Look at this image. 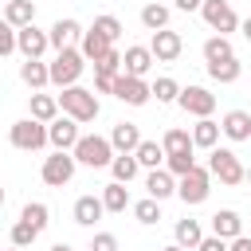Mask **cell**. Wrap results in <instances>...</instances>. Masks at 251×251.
Segmentation results:
<instances>
[{
  "mask_svg": "<svg viewBox=\"0 0 251 251\" xmlns=\"http://www.w3.org/2000/svg\"><path fill=\"white\" fill-rule=\"evenodd\" d=\"M55 98H59V110H63L67 118H75L78 126H86V122H94V118L102 114L98 94L86 90V86H67V90H59Z\"/></svg>",
  "mask_w": 251,
  "mask_h": 251,
  "instance_id": "obj_1",
  "label": "cell"
},
{
  "mask_svg": "<svg viewBox=\"0 0 251 251\" xmlns=\"http://www.w3.org/2000/svg\"><path fill=\"white\" fill-rule=\"evenodd\" d=\"M47 71H51V86L67 90V86H78V75L86 71V59H82L78 47H67V51H55V59L47 63Z\"/></svg>",
  "mask_w": 251,
  "mask_h": 251,
  "instance_id": "obj_2",
  "label": "cell"
},
{
  "mask_svg": "<svg viewBox=\"0 0 251 251\" xmlns=\"http://www.w3.org/2000/svg\"><path fill=\"white\" fill-rule=\"evenodd\" d=\"M71 153H75V161L86 165V169H110V161L118 157L114 145H110V137H98V133H82Z\"/></svg>",
  "mask_w": 251,
  "mask_h": 251,
  "instance_id": "obj_3",
  "label": "cell"
},
{
  "mask_svg": "<svg viewBox=\"0 0 251 251\" xmlns=\"http://www.w3.org/2000/svg\"><path fill=\"white\" fill-rule=\"evenodd\" d=\"M8 141H12V149H20V153H35V149L47 145V126L35 122V118H20V122H12Z\"/></svg>",
  "mask_w": 251,
  "mask_h": 251,
  "instance_id": "obj_4",
  "label": "cell"
},
{
  "mask_svg": "<svg viewBox=\"0 0 251 251\" xmlns=\"http://www.w3.org/2000/svg\"><path fill=\"white\" fill-rule=\"evenodd\" d=\"M208 173H212L220 184H227V188L243 184V176H247V169L239 165V157H235L231 149H220V145L208 153Z\"/></svg>",
  "mask_w": 251,
  "mask_h": 251,
  "instance_id": "obj_5",
  "label": "cell"
},
{
  "mask_svg": "<svg viewBox=\"0 0 251 251\" xmlns=\"http://www.w3.org/2000/svg\"><path fill=\"white\" fill-rule=\"evenodd\" d=\"M75 169H78L75 153H59V149H55L51 157H43V165H39V176H43V184H51V188H63V184H71Z\"/></svg>",
  "mask_w": 251,
  "mask_h": 251,
  "instance_id": "obj_6",
  "label": "cell"
},
{
  "mask_svg": "<svg viewBox=\"0 0 251 251\" xmlns=\"http://www.w3.org/2000/svg\"><path fill=\"white\" fill-rule=\"evenodd\" d=\"M208 192H212V173H208L204 165H196L192 173H184V176L176 180V196H180L184 204H204Z\"/></svg>",
  "mask_w": 251,
  "mask_h": 251,
  "instance_id": "obj_7",
  "label": "cell"
},
{
  "mask_svg": "<svg viewBox=\"0 0 251 251\" xmlns=\"http://www.w3.org/2000/svg\"><path fill=\"white\" fill-rule=\"evenodd\" d=\"M200 16H204V24H208L216 35H227V31L239 27V16H235V8H231L227 0H204V4H200Z\"/></svg>",
  "mask_w": 251,
  "mask_h": 251,
  "instance_id": "obj_8",
  "label": "cell"
},
{
  "mask_svg": "<svg viewBox=\"0 0 251 251\" xmlns=\"http://www.w3.org/2000/svg\"><path fill=\"white\" fill-rule=\"evenodd\" d=\"M114 98L126 102V106H145L153 98V86L145 78H133V75H118L114 78Z\"/></svg>",
  "mask_w": 251,
  "mask_h": 251,
  "instance_id": "obj_9",
  "label": "cell"
},
{
  "mask_svg": "<svg viewBox=\"0 0 251 251\" xmlns=\"http://www.w3.org/2000/svg\"><path fill=\"white\" fill-rule=\"evenodd\" d=\"M176 106H180L184 114H192V118H212V110H216V94L204 90V86H180Z\"/></svg>",
  "mask_w": 251,
  "mask_h": 251,
  "instance_id": "obj_10",
  "label": "cell"
},
{
  "mask_svg": "<svg viewBox=\"0 0 251 251\" xmlns=\"http://www.w3.org/2000/svg\"><path fill=\"white\" fill-rule=\"evenodd\" d=\"M78 137H82V133H78V122H75V118H67V114H63V118H55V122L47 126V145H55L59 153H71V149L78 145Z\"/></svg>",
  "mask_w": 251,
  "mask_h": 251,
  "instance_id": "obj_11",
  "label": "cell"
},
{
  "mask_svg": "<svg viewBox=\"0 0 251 251\" xmlns=\"http://www.w3.org/2000/svg\"><path fill=\"white\" fill-rule=\"evenodd\" d=\"M47 47H51V39H47L43 27L31 24V27H20V31H16V51H20L24 59H43Z\"/></svg>",
  "mask_w": 251,
  "mask_h": 251,
  "instance_id": "obj_12",
  "label": "cell"
},
{
  "mask_svg": "<svg viewBox=\"0 0 251 251\" xmlns=\"http://www.w3.org/2000/svg\"><path fill=\"white\" fill-rule=\"evenodd\" d=\"M149 51H153V59L157 63H173V59H180V51H184V39L176 35V31H153V39H149Z\"/></svg>",
  "mask_w": 251,
  "mask_h": 251,
  "instance_id": "obj_13",
  "label": "cell"
},
{
  "mask_svg": "<svg viewBox=\"0 0 251 251\" xmlns=\"http://www.w3.org/2000/svg\"><path fill=\"white\" fill-rule=\"evenodd\" d=\"M47 39H51L55 51H67V47H75V39L82 43V24L71 20V16H67V20H55V24L47 27Z\"/></svg>",
  "mask_w": 251,
  "mask_h": 251,
  "instance_id": "obj_14",
  "label": "cell"
},
{
  "mask_svg": "<svg viewBox=\"0 0 251 251\" xmlns=\"http://www.w3.org/2000/svg\"><path fill=\"white\" fill-rule=\"evenodd\" d=\"M153 51L149 47H126V55H122V75H133V78H145L149 71H153Z\"/></svg>",
  "mask_w": 251,
  "mask_h": 251,
  "instance_id": "obj_15",
  "label": "cell"
},
{
  "mask_svg": "<svg viewBox=\"0 0 251 251\" xmlns=\"http://www.w3.org/2000/svg\"><path fill=\"white\" fill-rule=\"evenodd\" d=\"M220 129L227 141H251V114L247 110H227L220 118Z\"/></svg>",
  "mask_w": 251,
  "mask_h": 251,
  "instance_id": "obj_16",
  "label": "cell"
},
{
  "mask_svg": "<svg viewBox=\"0 0 251 251\" xmlns=\"http://www.w3.org/2000/svg\"><path fill=\"white\" fill-rule=\"evenodd\" d=\"M71 216H75V224H78V227H94V224L106 216L102 196H78V200H75V208H71Z\"/></svg>",
  "mask_w": 251,
  "mask_h": 251,
  "instance_id": "obj_17",
  "label": "cell"
},
{
  "mask_svg": "<svg viewBox=\"0 0 251 251\" xmlns=\"http://www.w3.org/2000/svg\"><path fill=\"white\" fill-rule=\"evenodd\" d=\"M141 141H145V137H141V129H137L133 122H118V126L110 129V145H114V153H133Z\"/></svg>",
  "mask_w": 251,
  "mask_h": 251,
  "instance_id": "obj_18",
  "label": "cell"
},
{
  "mask_svg": "<svg viewBox=\"0 0 251 251\" xmlns=\"http://www.w3.org/2000/svg\"><path fill=\"white\" fill-rule=\"evenodd\" d=\"M212 235H220V239H235V235H243V220H239V212L235 208H220L216 216H212Z\"/></svg>",
  "mask_w": 251,
  "mask_h": 251,
  "instance_id": "obj_19",
  "label": "cell"
},
{
  "mask_svg": "<svg viewBox=\"0 0 251 251\" xmlns=\"http://www.w3.org/2000/svg\"><path fill=\"white\" fill-rule=\"evenodd\" d=\"M20 78H24V86H31V94L43 90V86H51V71H47L43 59H24L20 63Z\"/></svg>",
  "mask_w": 251,
  "mask_h": 251,
  "instance_id": "obj_20",
  "label": "cell"
},
{
  "mask_svg": "<svg viewBox=\"0 0 251 251\" xmlns=\"http://www.w3.org/2000/svg\"><path fill=\"white\" fill-rule=\"evenodd\" d=\"M145 192H149L153 200H169V196H176V176H173L169 169H153V173L145 176Z\"/></svg>",
  "mask_w": 251,
  "mask_h": 251,
  "instance_id": "obj_21",
  "label": "cell"
},
{
  "mask_svg": "<svg viewBox=\"0 0 251 251\" xmlns=\"http://www.w3.org/2000/svg\"><path fill=\"white\" fill-rule=\"evenodd\" d=\"M114 43L102 35V31H94V27H86L82 31V43H78V51H82V59L86 63H98V59H106V51H110Z\"/></svg>",
  "mask_w": 251,
  "mask_h": 251,
  "instance_id": "obj_22",
  "label": "cell"
},
{
  "mask_svg": "<svg viewBox=\"0 0 251 251\" xmlns=\"http://www.w3.org/2000/svg\"><path fill=\"white\" fill-rule=\"evenodd\" d=\"M27 110H31V118H35V122L51 126V122L59 118V98H55V94H39V90H35V94L27 98Z\"/></svg>",
  "mask_w": 251,
  "mask_h": 251,
  "instance_id": "obj_23",
  "label": "cell"
},
{
  "mask_svg": "<svg viewBox=\"0 0 251 251\" xmlns=\"http://www.w3.org/2000/svg\"><path fill=\"white\" fill-rule=\"evenodd\" d=\"M188 133H192V145H196V149H208V153H212L224 129H220V122H212V118H196V126H192Z\"/></svg>",
  "mask_w": 251,
  "mask_h": 251,
  "instance_id": "obj_24",
  "label": "cell"
},
{
  "mask_svg": "<svg viewBox=\"0 0 251 251\" xmlns=\"http://www.w3.org/2000/svg\"><path fill=\"white\" fill-rule=\"evenodd\" d=\"M4 20H8L16 31H20V27H31V24H35V0H8Z\"/></svg>",
  "mask_w": 251,
  "mask_h": 251,
  "instance_id": "obj_25",
  "label": "cell"
},
{
  "mask_svg": "<svg viewBox=\"0 0 251 251\" xmlns=\"http://www.w3.org/2000/svg\"><path fill=\"white\" fill-rule=\"evenodd\" d=\"M200 239H204L200 220H176V227H173V243H180L184 251H196V247H200Z\"/></svg>",
  "mask_w": 251,
  "mask_h": 251,
  "instance_id": "obj_26",
  "label": "cell"
},
{
  "mask_svg": "<svg viewBox=\"0 0 251 251\" xmlns=\"http://www.w3.org/2000/svg\"><path fill=\"white\" fill-rule=\"evenodd\" d=\"M208 75H212V82H220V86H231V82H239V75H243V63L231 55V59L208 63Z\"/></svg>",
  "mask_w": 251,
  "mask_h": 251,
  "instance_id": "obj_27",
  "label": "cell"
},
{
  "mask_svg": "<svg viewBox=\"0 0 251 251\" xmlns=\"http://www.w3.org/2000/svg\"><path fill=\"white\" fill-rule=\"evenodd\" d=\"M133 157H137V165H141V169H149V173H153V169H161V165H165V145L145 137V141L133 149Z\"/></svg>",
  "mask_w": 251,
  "mask_h": 251,
  "instance_id": "obj_28",
  "label": "cell"
},
{
  "mask_svg": "<svg viewBox=\"0 0 251 251\" xmlns=\"http://www.w3.org/2000/svg\"><path fill=\"white\" fill-rule=\"evenodd\" d=\"M161 145H165V157H173V153H192V149H196V145H192V133H188V129H180V126L165 129Z\"/></svg>",
  "mask_w": 251,
  "mask_h": 251,
  "instance_id": "obj_29",
  "label": "cell"
},
{
  "mask_svg": "<svg viewBox=\"0 0 251 251\" xmlns=\"http://www.w3.org/2000/svg\"><path fill=\"white\" fill-rule=\"evenodd\" d=\"M102 208H106V212H126V208H133L129 188H126V184H118V180H114V184H106V188H102Z\"/></svg>",
  "mask_w": 251,
  "mask_h": 251,
  "instance_id": "obj_30",
  "label": "cell"
},
{
  "mask_svg": "<svg viewBox=\"0 0 251 251\" xmlns=\"http://www.w3.org/2000/svg\"><path fill=\"white\" fill-rule=\"evenodd\" d=\"M110 173H114V180H118V184H129V180L141 173V165H137V157H133V153H118V157L110 161Z\"/></svg>",
  "mask_w": 251,
  "mask_h": 251,
  "instance_id": "obj_31",
  "label": "cell"
},
{
  "mask_svg": "<svg viewBox=\"0 0 251 251\" xmlns=\"http://www.w3.org/2000/svg\"><path fill=\"white\" fill-rule=\"evenodd\" d=\"M141 24H145L149 31H165V27H169V4H161V0L145 4V8H141Z\"/></svg>",
  "mask_w": 251,
  "mask_h": 251,
  "instance_id": "obj_32",
  "label": "cell"
},
{
  "mask_svg": "<svg viewBox=\"0 0 251 251\" xmlns=\"http://www.w3.org/2000/svg\"><path fill=\"white\" fill-rule=\"evenodd\" d=\"M20 220H24V224H31L35 231H43V227L51 224V208H47L43 200H27V204H24V212H20Z\"/></svg>",
  "mask_w": 251,
  "mask_h": 251,
  "instance_id": "obj_33",
  "label": "cell"
},
{
  "mask_svg": "<svg viewBox=\"0 0 251 251\" xmlns=\"http://www.w3.org/2000/svg\"><path fill=\"white\" fill-rule=\"evenodd\" d=\"M231 39L227 35H208L204 39V63H220V59H231Z\"/></svg>",
  "mask_w": 251,
  "mask_h": 251,
  "instance_id": "obj_34",
  "label": "cell"
},
{
  "mask_svg": "<svg viewBox=\"0 0 251 251\" xmlns=\"http://www.w3.org/2000/svg\"><path fill=\"white\" fill-rule=\"evenodd\" d=\"M129 212H133V220H137V224H145V227H153V224L161 220V200H153V196H145V200H137V204H133Z\"/></svg>",
  "mask_w": 251,
  "mask_h": 251,
  "instance_id": "obj_35",
  "label": "cell"
},
{
  "mask_svg": "<svg viewBox=\"0 0 251 251\" xmlns=\"http://www.w3.org/2000/svg\"><path fill=\"white\" fill-rule=\"evenodd\" d=\"M90 27H94V31H102L110 43H118V39H122V31H126V27H122V20H118V16H110V12H106V16H94V24H90Z\"/></svg>",
  "mask_w": 251,
  "mask_h": 251,
  "instance_id": "obj_36",
  "label": "cell"
},
{
  "mask_svg": "<svg viewBox=\"0 0 251 251\" xmlns=\"http://www.w3.org/2000/svg\"><path fill=\"white\" fill-rule=\"evenodd\" d=\"M153 98H157V102H176V98H180V82L169 78V75H161V78L153 82Z\"/></svg>",
  "mask_w": 251,
  "mask_h": 251,
  "instance_id": "obj_37",
  "label": "cell"
},
{
  "mask_svg": "<svg viewBox=\"0 0 251 251\" xmlns=\"http://www.w3.org/2000/svg\"><path fill=\"white\" fill-rule=\"evenodd\" d=\"M35 235H39V231H35L31 224H24V220H16V224H12V231H8L12 247H24V251H27L31 243H35Z\"/></svg>",
  "mask_w": 251,
  "mask_h": 251,
  "instance_id": "obj_38",
  "label": "cell"
},
{
  "mask_svg": "<svg viewBox=\"0 0 251 251\" xmlns=\"http://www.w3.org/2000/svg\"><path fill=\"white\" fill-rule=\"evenodd\" d=\"M165 169L180 180L184 173H192V169H196V157H192V153H173V157H165Z\"/></svg>",
  "mask_w": 251,
  "mask_h": 251,
  "instance_id": "obj_39",
  "label": "cell"
},
{
  "mask_svg": "<svg viewBox=\"0 0 251 251\" xmlns=\"http://www.w3.org/2000/svg\"><path fill=\"white\" fill-rule=\"evenodd\" d=\"M12 51H16V27L0 16V59H4V55H12Z\"/></svg>",
  "mask_w": 251,
  "mask_h": 251,
  "instance_id": "obj_40",
  "label": "cell"
},
{
  "mask_svg": "<svg viewBox=\"0 0 251 251\" xmlns=\"http://www.w3.org/2000/svg\"><path fill=\"white\" fill-rule=\"evenodd\" d=\"M90 251H118V235L114 231H94L90 235Z\"/></svg>",
  "mask_w": 251,
  "mask_h": 251,
  "instance_id": "obj_41",
  "label": "cell"
},
{
  "mask_svg": "<svg viewBox=\"0 0 251 251\" xmlns=\"http://www.w3.org/2000/svg\"><path fill=\"white\" fill-rule=\"evenodd\" d=\"M114 78L118 75H110V71H94V90L98 94H114Z\"/></svg>",
  "mask_w": 251,
  "mask_h": 251,
  "instance_id": "obj_42",
  "label": "cell"
},
{
  "mask_svg": "<svg viewBox=\"0 0 251 251\" xmlns=\"http://www.w3.org/2000/svg\"><path fill=\"white\" fill-rule=\"evenodd\" d=\"M196 251H227V239H220V235H204Z\"/></svg>",
  "mask_w": 251,
  "mask_h": 251,
  "instance_id": "obj_43",
  "label": "cell"
},
{
  "mask_svg": "<svg viewBox=\"0 0 251 251\" xmlns=\"http://www.w3.org/2000/svg\"><path fill=\"white\" fill-rule=\"evenodd\" d=\"M227 251H251V239H247V235H235V239L227 243Z\"/></svg>",
  "mask_w": 251,
  "mask_h": 251,
  "instance_id": "obj_44",
  "label": "cell"
},
{
  "mask_svg": "<svg viewBox=\"0 0 251 251\" xmlns=\"http://www.w3.org/2000/svg\"><path fill=\"white\" fill-rule=\"evenodd\" d=\"M173 4H176L180 12H200V4H204V0H173Z\"/></svg>",
  "mask_w": 251,
  "mask_h": 251,
  "instance_id": "obj_45",
  "label": "cell"
},
{
  "mask_svg": "<svg viewBox=\"0 0 251 251\" xmlns=\"http://www.w3.org/2000/svg\"><path fill=\"white\" fill-rule=\"evenodd\" d=\"M239 31H243V39L251 43V16H247V20H239Z\"/></svg>",
  "mask_w": 251,
  "mask_h": 251,
  "instance_id": "obj_46",
  "label": "cell"
},
{
  "mask_svg": "<svg viewBox=\"0 0 251 251\" xmlns=\"http://www.w3.org/2000/svg\"><path fill=\"white\" fill-rule=\"evenodd\" d=\"M51 251H75V247H71V243H55Z\"/></svg>",
  "mask_w": 251,
  "mask_h": 251,
  "instance_id": "obj_47",
  "label": "cell"
},
{
  "mask_svg": "<svg viewBox=\"0 0 251 251\" xmlns=\"http://www.w3.org/2000/svg\"><path fill=\"white\" fill-rule=\"evenodd\" d=\"M161 251H184V247H180V243H169V247H161Z\"/></svg>",
  "mask_w": 251,
  "mask_h": 251,
  "instance_id": "obj_48",
  "label": "cell"
},
{
  "mask_svg": "<svg viewBox=\"0 0 251 251\" xmlns=\"http://www.w3.org/2000/svg\"><path fill=\"white\" fill-rule=\"evenodd\" d=\"M0 208H4V188H0Z\"/></svg>",
  "mask_w": 251,
  "mask_h": 251,
  "instance_id": "obj_49",
  "label": "cell"
},
{
  "mask_svg": "<svg viewBox=\"0 0 251 251\" xmlns=\"http://www.w3.org/2000/svg\"><path fill=\"white\" fill-rule=\"evenodd\" d=\"M243 180H247V184H251V169H247V176H243Z\"/></svg>",
  "mask_w": 251,
  "mask_h": 251,
  "instance_id": "obj_50",
  "label": "cell"
},
{
  "mask_svg": "<svg viewBox=\"0 0 251 251\" xmlns=\"http://www.w3.org/2000/svg\"><path fill=\"white\" fill-rule=\"evenodd\" d=\"M8 251H24V247H8Z\"/></svg>",
  "mask_w": 251,
  "mask_h": 251,
  "instance_id": "obj_51",
  "label": "cell"
}]
</instances>
